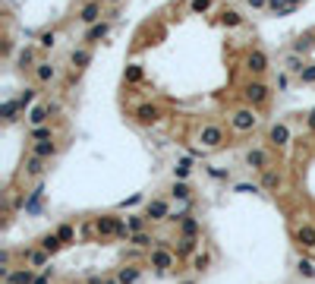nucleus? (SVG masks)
I'll return each instance as SVG.
<instances>
[{"label": "nucleus", "instance_id": "39448f33", "mask_svg": "<svg viewBox=\"0 0 315 284\" xmlns=\"http://www.w3.org/2000/svg\"><path fill=\"white\" fill-rule=\"evenodd\" d=\"M265 4V0H252V7H262Z\"/></svg>", "mask_w": 315, "mask_h": 284}, {"label": "nucleus", "instance_id": "20e7f679", "mask_svg": "<svg viewBox=\"0 0 315 284\" xmlns=\"http://www.w3.org/2000/svg\"><path fill=\"white\" fill-rule=\"evenodd\" d=\"M72 63H79V67L88 63V54H85V51H76V54H72Z\"/></svg>", "mask_w": 315, "mask_h": 284}, {"label": "nucleus", "instance_id": "f03ea898", "mask_svg": "<svg viewBox=\"0 0 315 284\" xmlns=\"http://www.w3.org/2000/svg\"><path fill=\"white\" fill-rule=\"evenodd\" d=\"M107 35V23H101V26H95V29H91L85 38H88V41H98V38H104Z\"/></svg>", "mask_w": 315, "mask_h": 284}, {"label": "nucleus", "instance_id": "f257e3e1", "mask_svg": "<svg viewBox=\"0 0 315 284\" xmlns=\"http://www.w3.org/2000/svg\"><path fill=\"white\" fill-rule=\"evenodd\" d=\"M98 13H101V7H98V4H88V7L82 10V23H95Z\"/></svg>", "mask_w": 315, "mask_h": 284}, {"label": "nucleus", "instance_id": "7ed1b4c3", "mask_svg": "<svg viewBox=\"0 0 315 284\" xmlns=\"http://www.w3.org/2000/svg\"><path fill=\"white\" fill-rule=\"evenodd\" d=\"M51 76H54V67H51V63H38V79H41V82H47Z\"/></svg>", "mask_w": 315, "mask_h": 284}]
</instances>
